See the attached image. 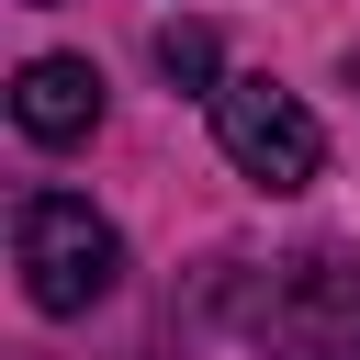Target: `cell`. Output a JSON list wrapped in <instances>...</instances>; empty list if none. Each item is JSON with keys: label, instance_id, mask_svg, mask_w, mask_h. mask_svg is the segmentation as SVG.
I'll use <instances>...</instances> for the list:
<instances>
[{"label": "cell", "instance_id": "1", "mask_svg": "<svg viewBox=\"0 0 360 360\" xmlns=\"http://www.w3.org/2000/svg\"><path fill=\"white\" fill-rule=\"evenodd\" d=\"M11 259H22V292H34L45 315H90V304L112 292V270H124V236H112L79 191H22Z\"/></svg>", "mask_w": 360, "mask_h": 360}, {"label": "cell", "instance_id": "2", "mask_svg": "<svg viewBox=\"0 0 360 360\" xmlns=\"http://www.w3.org/2000/svg\"><path fill=\"white\" fill-rule=\"evenodd\" d=\"M214 135H225V158H236L259 191H304V180L326 169L315 112H304L292 90H270V79H225V90H214Z\"/></svg>", "mask_w": 360, "mask_h": 360}, {"label": "cell", "instance_id": "3", "mask_svg": "<svg viewBox=\"0 0 360 360\" xmlns=\"http://www.w3.org/2000/svg\"><path fill=\"white\" fill-rule=\"evenodd\" d=\"M11 124H22L34 146H79V135L101 124V68H90V56H34V68L11 79Z\"/></svg>", "mask_w": 360, "mask_h": 360}, {"label": "cell", "instance_id": "4", "mask_svg": "<svg viewBox=\"0 0 360 360\" xmlns=\"http://www.w3.org/2000/svg\"><path fill=\"white\" fill-rule=\"evenodd\" d=\"M292 338H304V360H360V270L349 259L292 270Z\"/></svg>", "mask_w": 360, "mask_h": 360}, {"label": "cell", "instance_id": "5", "mask_svg": "<svg viewBox=\"0 0 360 360\" xmlns=\"http://www.w3.org/2000/svg\"><path fill=\"white\" fill-rule=\"evenodd\" d=\"M158 68H169V90H225V79H214V34H202V22H158Z\"/></svg>", "mask_w": 360, "mask_h": 360}, {"label": "cell", "instance_id": "6", "mask_svg": "<svg viewBox=\"0 0 360 360\" xmlns=\"http://www.w3.org/2000/svg\"><path fill=\"white\" fill-rule=\"evenodd\" d=\"M34 11H56V0H34Z\"/></svg>", "mask_w": 360, "mask_h": 360}]
</instances>
